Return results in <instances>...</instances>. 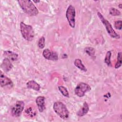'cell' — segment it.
<instances>
[{"instance_id":"obj_2","label":"cell","mask_w":122,"mask_h":122,"mask_svg":"<svg viewBox=\"0 0 122 122\" xmlns=\"http://www.w3.org/2000/svg\"><path fill=\"white\" fill-rule=\"evenodd\" d=\"M55 112L61 119H66L69 117V112L66 105L61 102H56L53 105Z\"/></svg>"},{"instance_id":"obj_21","label":"cell","mask_w":122,"mask_h":122,"mask_svg":"<svg viewBox=\"0 0 122 122\" xmlns=\"http://www.w3.org/2000/svg\"><path fill=\"white\" fill-rule=\"evenodd\" d=\"M38 46L40 49H43L45 47V38L43 36L41 37L39 40Z\"/></svg>"},{"instance_id":"obj_16","label":"cell","mask_w":122,"mask_h":122,"mask_svg":"<svg viewBox=\"0 0 122 122\" xmlns=\"http://www.w3.org/2000/svg\"><path fill=\"white\" fill-rule=\"evenodd\" d=\"M25 113L28 116L32 118L36 115V110L34 109L32 107H30L25 110Z\"/></svg>"},{"instance_id":"obj_25","label":"cell","mask_w":122,"mask_h":122,"mask_svg":"<svg viewBox=\"0 0 122 122\" xmlns=\"http://www.w3.org/2000/svg\"><path fill=\"white\" fill-rule=\"evenodd\" d=\"M122 4H119V5H118L120 9H122Z\"/></svg>"},{"instance_id":"obj_14","label":"cell","mask_w":122,"mask_h":122,"mask_svg":"<svg viewBox=\"0 0 122 122\" xmlns=\"http://www.w3.org/2000/svg\"><path fill=\"white\" fill-rule=\"evenodd\" d=\"M3 53V55L5 57V58H8L12 61H16L18 59V55L17 53L12 51H4Z\"/></svg>"},{"instance_id":"obj_20","label":"cell","mask_w":122,"mask_h":122,"mask_svg":"<svg viewBox=\"0 0 122 122\" xmlns=\"http://www.w3.org/2000/svg\"><path fill=\"white\" fill-rule=\"evenodd\" d=\"M109 13L113 16H118L121 14V12L118 10L114 8H111L109 10Z\"/></svg>"},{"instance_id":"obj_18","label":"cell","mask_w":122,"mask_h":122,"mask_svg":"<svg viewBox=\"0 0 122 122\" xmlns=\"http://www.w3.org/2000/svg\"><path fill=\"white\" fill-rule=\"evenodd\" d=\"M112 56V52L111 51H109L106 52L105 59L104 62L108 66H111V57Z\"/></svg>"},{"instance_id":"obj_24","label":"cell","mask_w":122,"mask_h":122,"mask_svg":"<svg viewBox=\"0 0 122 122\" xmlns=\"http://www.w3.org/2000/svg\"><path fill=\"white\" fill-rule=\"evenodd\" d=\"M34 3H37V2H39L40 1V0H33V1Z\"/></svg>"},{"instance_id":"obj_9","label":"cell","mask_w":122,"mask_h":122,"mask_svg":"<svg viewBox=\"0 0 122 122\" xmlns=\"http://www.w3.org/2000/svg\"><path fill=\"white\" fill-rule=\"evenodd\" d=\"M13 82L12 81L6 76H5L0 71V84L1 87H4L7 86H13Z\"/></svg>"},{"instance_id":"obj_11","label":"cell","mask_w":122,"mask_h":122,"mask_svg":"<svg viewBox=\"0 0 122 122\" xmlns=\"http://www.w3.org/2000/svg\"><path fill=\"white\" fill-rule=\"evenodd\" d=\"M1 68L6 72L9 71L13 67V65L10 61V60L7 58H5L1 64Z\"/></svg>"},{"instance_id":"obj_7","label":"cell","mask_w":122,"mask_h":122,"mask_svg":"<svg viewBox=\"0 0 122 122\" xmlns=\"http://www.w3.org/2000/svg\"><path fill=\"white\" fill-rule=\"evenodd\" d=\"M24 108V102L22 101H18L12 106L11 110L12 115L18 117L20 115Z\"/></svg>"},{"instance_id":"obj_23","label":"cell","mask_w":122,"mask_h":122,"mask_svg":"<svg viewBox=\"0 0 122 122\" xmlns=\"http://www.w3.org/2000/svg\"><path fill=\"white\" fill-rule=\"evenodd\" d=\"M122 21L121 20H118L114 22V27L118 30H122Z\"/></svg>"},{"instance_id":"obj_10","label":"cell","mask_w":122,"mask_h":122,"mask_svg":"<svg viewBox=\"0 0 122 122\" xmlns=\"http://www.w3.org/2000/svg\"><path fill=\"white\" fill-rule=\"evenodd\" d=\"M45 98L44 96H40L37 97L36 99V103L39 111L41 112H43L45 109Z\"/></svg>"},{"instance_id":"obj_3","label":"cell","mask_w":122,"mask_h":122,"mask_svg":"<svg viewBox=\"0 0 122 122\" xmlns=\"http://www.w3.org/2000/svg\"><path fill=\"white\" fill-rule=\"evenodd\" d=\"M20 30L22 37L28 41H31L34 37V31L31 26L21 22L20 24Z\"/></svg>"},{"instance_id":"obj_19","label":"cell","mask_w":122,"mask_h":122,"mask_svg":"<svg viewBox=\"0 0 122 122\" xmlns=\"http://www.w3.org/2000/svg\"><path fill=\"white\" fill-rule=\"evenodd\" d=\"M122 65V52H119L117 54V60L115 65V68L118 69Z\"/></svg>"},{"instance_id":"obj_8","label":"cell","mask_w":122,"mask_h":122,"mask_svg":"<svg viewBox=\"0 0 122 122\" xmlns=\"http://www.w3.org/2000/svg\"><path fill=\"white\" fill-rule=\"evenodd\" d=\"M42 55L44 58L48 60L57 61L58 55L57 52L52 51L49 49H46L42 52Z\"/></svg>"},{"instance_id":"obj_17","label":"cell","mask_w":122,"mask_h":122,"mask_svg":"<svg viewBox=\"0 0 122 122\" xmlns=\"http://www.w3.org/2000/svg\"><path fill=\"white\" fill-rule=\"evenodd\" d=\"M58 89L63 96L66 97H69V93L67 89L63 86H58Z\"/></svg>"},{"instance_id":"obj_12","label":"cell","mask_w":122,"mask_h":122,"mask_svg":"<svg viewBox=\"0 0 122 122\" xmlns=\"http://www.w3.org/2000/svg\"><path fill=\"white\" fill-rule=\"evenodd\" d=\"M27 88L32 89L36 91H39L41 89L40 85L34 80H30L26 83Z\"/></svg>"},{"instance_id":"obj_4","label":"cell","mask_w":122,"mask_h":122,"mask_svg":"<svg viewBox=\"0 0 122 122\" xmlns=\"http://www.w3.org/2000/svg\"><path fill=\"white\" fill-rule=\"evenodd\" d=\"M97 15L99 18L100 19L102 24L104 25L105 29L109 34V35L113 38H115L116 39H119L120 38V36L119 34H118L116 31L113 29L112 25L109 22V21L107 20L103 15L99 12H97Z\"/></svg>"},{"instance_id":"obj_6","label":"cell","mask_w":122,"mask_h":122,"mask_svg":"<svg viewBox=\"0 0 122 122\" xmlns=\"http://www.w3.org/2000/svg\"><path fill=\"white\" fill-rule=\"evenodd\" d=\"M91 90L90 86L85 83L80 82L77 84L74 89L75 94L79 97H83L86 92H89Z\"/></svg>"},{"instance_id":"obj_15","label":"cell","mask_w":122,"mask_h":122,"mask_svg":"<svg viewBox=\"0 0 122 122\" xmlns=\"http://www.w3.org/2000/svg\"><path fill=\"white\" fill-rule=\"evenodd\" d=\"M74 64L76 67H77L81 70L84 71H87V69L86 68L85 66L82 64V61L81 59H75L74 61Z\"/></svg>"},{"instance_id":"obj_1","label":"cell","mask_w":122,"mask_h":122,"mask_svg":"<svg viewBox=\"0 0 122 122\" xmlns=\"http://www.w3.org/2000/svg\"><path fill=\"white\" fill-rule=\"evenodd\" d=\"M19 5L23 11L30 16H34L39 13V11L36 7L32 3V1L29 0H18Z\"/></svg>"},{"instance_id":"obj_13","label":"cell","mask_w":122,"mask_h":122,"mask_svg":"<svg viewBox=\"0 0 122 122\" xmlns=\"http://www.w3.org/2000/svg\"><path fill=\"white\" fill-rule=\"evenodd\" d=\"M89 111V105L86 102H84L81 108L77 112V115L79 117H82L87 114Z\"/></svg>"},{"instance_id":"obj_5","label":"cell","mask_w":122,"mask_h":122,"mask_svg":"<svg viewBox=\"0 0 122 122\" xmlns=\"http://www.w3.org/2000/svg\"><path fill=\"white\" fill-rule=\"evenodd\" d=\"M75 9L74 6L70 5L66 11V17L67 21L71 28H74L75 26Z\"/></svg>"},{"instance_id":"obj_22","label":"cell","mask_w":122,"mask_h":122,"mask_svg":"<svg viewBox=\"0 0 122 122\" xmlns=\"http://www.w3.org/2000/svg\"><path fill=\"white\" fill-rule=\"evenodd\" d=\"M86 53L91 56H93L94 55L95 50L92 47H87L85 49Z\"/></svg>"}]
</instances>
